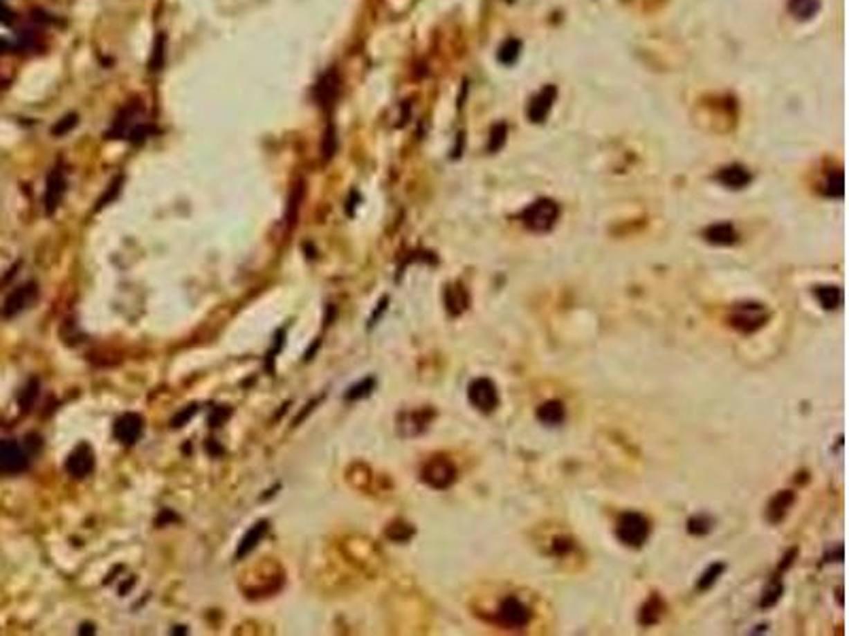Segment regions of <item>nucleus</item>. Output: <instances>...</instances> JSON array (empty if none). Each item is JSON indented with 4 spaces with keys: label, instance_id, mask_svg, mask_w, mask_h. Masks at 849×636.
Segmentation results:
<instances>
[{
    "label": "nucleus",
    "instance_id": "nucleus-1",
    "mask_svg": "<svg viewBox=\"0 0 849 636\" xmlns=\"http://www.w3.org/2000/svg\"><path fill=\"white\" fill-rule=\"evenodd\" d=\"M149 134V121L140 104H125L113 121V136L109 138H128L132 142L145 140Z\"/></svg>",
    "mask_w": 849,
    "mask_h": 636
},
{
    "label": "nucleus",
    "instance_id": "nucleus-2",
    "mask_svg": "<svg viewBox=\"0 0 849 636\" xmlns=\"http://www.w3.org/2000/svg\"><path fill=\"white\" fill-rule=\"evenodd\" d=\"M558 218V204L554 200H538L533 202L524 212H522V223L524 227L536 232V234H544L550 232L554 227V223Z\"/></svg>",
    "mask_w": 849,
    "mask_h": 636
},
{
    "label": "nucleus",
    "instance_id": "nucleus-3",
    "mask_svg": "<svg viewBox=\"0 0 849 636\" xmlns=\"http://www.w3.org/2000/svg\"><path fill=\"white\" fill-rule=\"evenodd\" d=\"M648 534H650V522L646 520V516L635 514V512L622 514L616 524V536L624 545L641 548L646 543Z\"/></svg>",
    "mask_w": 849,
    "mask_h": 636
},
{
    "label": "nucleus",
    "instance_id": "nucleus-4",
    "mask_svg": "<svg viewBox=\"0 0 849 636\" xmlns=\"http://www.w3.org/2000/svg\"><path fill=\"white\" fill-rule=\"evenodd\" d=\"M769 312L760 303H739L731 314V325L741 333H754L767 325Z\"/></svg>",
    "mask_w": 849,
    "mask_h": 636
},
{
    "label": "nucleus",
    "instance_id": "nucleus-5",
    "mask_svg": "<svg viewBox=\"0 0 849 636\" xmlns=\"http://www.w3.org/2000/svg\"><path fill=\"white\" fill-rule=\"evenodd\" d=\"M457 480V469L448 458L435 456L431 458L425 469H423V482L429 484L435 490H446L455 484Z\"/></svg>",
    "mask_w": 849,
    "mask_h": 636
},
{
    "label": "nucleus",
    "instance_id": "nucleus-6",
    "mask_svg": "<svg viewBox=\"0 0 849 636\" xmlns=\"http://www.w3.org/2000/svg\"><path fill=\"white\" fill-rule=\"evenodd\" d=\"M467 399L482 413L495 411L497 405H499V393H497L495 382L489 380V377H476L467 389Z\"/></svg>",
    "mask_w": 849,
    "mask_h": 636
},
{
    "label": "nucleus",
    "instance_id": "nucleus-7",
    "mask_svg": "<svg viewBox=\"0 0 849 636\" xmlns=\"http://www.w3.org/2000/svg\"><path fill=\"white\" fill-rule=\"evenodd\" d=\"M30 465V456L17 441L0 439V477L24 473Z\"/></svg>",
    "mask_w": 849,
    "mask_h": 636
},
{
    "label": "nucleus",
    "instance_id": "nucleus-8",
    "mask_svg": "<svg viewBox=\"0 0 849 636\" xmlns=\"http://www.w3.org/2000/svg\"><path fill=\"white\" fill-rule=\"evenodd\" d=\"M497 619L499 624L508 626V628H524L531 621V609L527 604H522L516 596H508L499 604Z\"/></svg>",
    "mask_w": 849,
    "mask_h": 636
},
{
    "label": "nucleus",
    "instance_id": "nucleus-9",
    "mask_svg": "<svg viewBox=\"0 0 849 636\" xmlns=\"http://www.w3.org/2000/svg\"><path fill=\"white\" fill-rule=\"evenodd\" d=\"M37 297H39V289H37L35 282L24 284V286H17V289L5 299L0 314H3L5 318H13V316H17L19 312H24V310H28L30 306H33V303L37 301Z\"/></svg>",
    "mask_w": 849,
    "mask_h": 636
},
{
    "label": "nucleus",
    "instance_id": "nucleus-10",
    "mask_svg": "<svg viewBox=\"0 0 849 636\" xmlns=\"http://www.w3.org/2000/svg\"><path fill=\"white\" fill-rule=\"evenodd\" d=\"M113 431H115L117 441H121L123 445H132L143 435V418L138 413H123L121 418H117Z\"/></svg>",
    "mask_w": 849,
    "mask_h": 636
},
{
    "label": "nucleus",
    "instance_id": "nucleus-11",
    "mask_svg": "<svg viewBox=\"0 0 849 636\" xmlns=\"http://www.w3.org/2000/svg\"><path fill=\"white\" fill-rule=\"evenodd\" d=\"M64 189H66L64 172H62V168H53V170L49 172V176H47L45 198H43V202H45V212H47V214H53V212H55V208H57L60 202H62V196H64Z\"/></svg>",
    "mask_w": 849,
    "mask_h": 636
},
{
    "label": "nucleus",
    "instance_id": "nucleus-12",
    "mask_svg": "<svg viewBox=\"0 0 849 636\" xmlns=\"http://www.w3.org/2000/svg\"><path fill=\"white\" fill-rule=\"evenodd\" d=\"M66 471L73 477H85L93 471V452L87 443H81L79 448L73 450V454L66 460Z\"/></svg>",
    "mask_w": 849,
    "mask_h": 636
},
{
    "label": "nucleus",
    "instance_id": "nucleus-13",
    "mask_svg": "<svg viewBox=\"0 0 849 636\" xmlns=\"http://www.w3.org/2000/svg\"><path fill=\"white\" fill-rule=\"evenodd\" d=\"M554 100H556V87H554V85H546V87L536 95V98L531 100V104H529V119H531L533 123H542V121L548 117V113H550Z\"/></svg>",
    "mask_w": 849,
    "mask_h": 636
},
{
    "label": "nucleus",
    "instance_id": "nucleus-14",
    "mask_svg": "<svg viewBox=\"0 0 849 636\" xmlns=\"http://www.w3.org/2000/svg\"><path fill=\"white\" fill-rule=\"evenodd\" d=\"M792 503H794V492H790V490L777 492V494L769 501V505H767V518H769V522H771V524H779V522L785 518V514H788V509L792 507Z\"/></svg>",
    "mask_w": 849,
    "mask_h": 636
},
{
    "label": "nucleus",
    "instance_id": "nucleus-15",
    "mask_svg": "<svg viewBox=\"0 0 849 636\" xmlns=\"http://www.w3.org/2000/svg\"><path fill=\"white\" fill-rule=\"evenodd\" d=\"M703 238L715 246H731L737 242V232L731 223H715V225H709L703 232Z\"/></svg>",
    "mask_w": 849,
    "mask_h": 636
},
{
    "label": "nucleus",
    "instance_id": "nucleus-16",
    "mask_svg": "<svg viewBox=\"0 0 849 636\" xmlns=\"http://www.w3.org/2000/svg\"><path fill=\"white\" fill-rule=\"evenodd\" d=\"M718 180L724 187H729V189H743V187H747L751 183V174L747 172V168L735 164V166H729V168L722 170L718 174Z\"/></svg>",
    "mask_w": 849,
    "mask_h": 636
},
{
    "label": "nucleus",
    "instance_id": "nucleus-17",
    "mask_svg": "<svg viewBox=\"0 0 849 636\" xmlns=\"http://www.w3.org/2000/svg\"><path fill=\"white\" fill-rule=\"evenodd\" d=\"M536 416L546 427H558L565 422V405L560 401H546L538 407Z\"/></svg>",
    "mask_w": 849,
    "mask_h": 636
},
{
    "label": "nucleus",
    "instance_id": "nucleus-18",
    "mask_svg": "<svg viewBox=\"0 0 849 636\" xmlns=\"http://www.w3.org/2000/svg\"><path fill=\"white\" fill-rule=\"evenodd\" d=\"M268 522L266 520H259L253 528H250L244 536H242V541H240V545H238V552H236V558L240 560V558H244L250 550H255V545L259 543V541L264 539V534L268 532Z\"/></svg>",
    "mask_w": 849,
    "mask_h": 636
},
{
    "label": "nucleus",
    "instance_id": "nucleus-19",
    "mask_svg": "<svg viewBox=\"0 0 849 636\" xmlns=\"http://www.w3.org/2000/svg\"><path fill=\"white\" fill-rule=\"evenodd\" d=\"M336 93H338V75L331 71V73H327V75L321 79V83L317 85L319 104H321V106L331 104V102L336 100Z\"/></svg>",
    "mask_w": 849,
    "mask_h": 636
},
{
    "label": "nucleus",
    "instance_id": "nucleus-20",
    "mask_svg": "<svg viewBox=\"0 0 849 636\" xmlns=\"http://www.w3.org/2000/svg\"><path fill=\"white\" fill-rule=\"evenodd\" d=\"M815 297H817V301H820V306L824 310H834L843 301V293H841L839 286H817Z\"/></svg>",
    "mask_w": 849,
    "mask_h": 636
},
{
    "label": "nucleus",
    "instance_id": "nucleus-21",
    "mask_svg": "<svg viewBox=\"0 0 849 636\" xmlns=\"http://www.w3.org/2000/svg\"><path fill=\"white\" fill-rule=\"evenodd\" d=\"M663 613H665V604H663V600H660L658 596H652L646 604H643V609H641V617H639V621L643 624V626H654L660 617H663Z\"/></svg>",
    "mask_w": 849,
    "mask_h": 636
},
{
    "label": "nucleus",
    "instance_id": "nucleus-22",
    "mask_svg": "<svg viewBox=\"0 0 849 636\" xmlns=\"http://www.w3.org/2000/svg\"><path fill=\"white\" fill-rule=\"evenodd\" d=\"M467 303H469V297H467V293H465V289L461 284L446 289V306H448V312L453 316L461 314L467 308Z\"/></svg>",
    "mask_w": 849,
    "mask_h": 636
},
{
    "label": "nucleus",
    "instance_id": "nucleus-23",
    "mask_svg": "<svg viewBox=\"0 0 849 636\" xmlns=\"http://www.w3.org/2000/svg\"><path fill=\"white\" fill-rule=\"evenodd\" d=\"M788 11L798 19H809L820 11V0H790Z\"/></svg>",
    "mask_w": 849,
    "mask_h": 636
},
{
    "label": "nucleus",
    "instance_id": "nucleus-24",
    "mask_svg": "<svg viewBox=\"0 0 849 636\" xmlns=\"http://www.w3.org/2000/svg\"><path fill=\"white\" fill-rule=\"evenodd\" d=\"M520 49H522V45H520V41H516V39H508L506 43H503L501 47H499V62L501 64H506V66H510V64H514L516 59H518V55H520Z\"/></svg>",
    "mask_w": 849,
    "mask_h": 636
},
{
    "label": "nucleus",
    "instance_id": "nucleus-25",
    "mask_svg": "<svg viewBox=\"0 0 849 636\" xmlns=\"http://www.w3.org/2000/svg\"><path fill=\"white\" fill-rule=\"evenodd\" d=\"M724 568H727V566H724V564H722V562H715V564H711V566H709V568H707L705 572H703V575H701V579H699L697 588H699L701 592L709 590V588H711V586H713V583H715V581L720 579V575H722V572H724Z\"/></svg>",
    "mask_w": 849,
    "mask_h": 636
},
{
    "label": "nucleus",
    "instance_id": "nucleus-26",
    "mask_svg": "<svg viewBox=\"0 0 849 636\" xmlns=\"http://www.w3.org/2000/svg\"><path fill=\"white\" fill-rule=\"evenodd\" d=\"M374 386H376V380H374V377H365V380L359 382V384H355L353 389H349V393L344 395V399H347V401L363 399V397H367V395L374 391Z\"/></svg>",
    "mask_w": 849,
    "mask_h": 636
},
{
    "label": "nucleus",
    "instance_id": "nucleus-27",
    "mask_svg": "<svg viewBox=\"0 0 849 636\" xmlns=\"http://www.w3.org/2000/svg\"><path fill=\"white\" fill-rule=\"evenodd\" d=\"M508 138V125L506 123H497L493 130H491V138H489V151L497 153L503 144H506Z\"/></svg>",
    "mask_w": 849,
    "mask_h": 636
},
{
    "label": "nucleus",
    "instance_id": "nucleus-28",
    "mask_svg": "<svg viewBox=\"0 0 849 636\" xmlns=\"http://www.w3.org/2000/svg\"><path fill=\"white\" fill-rule=\"evenodd\" d=\"M713 528V520L709 516H697L688 520V532L690 534H707Z\"/></svg>",
    "mask_w": 849,
    "mask_h": 636
},
{
    "label": "nucleus",
    "instance_id": "nucleus-29",
    "mask_svg": "<svg viewBox=\"0 0 849 636\" xmlns=\"http://www.w3.org/2000/svg\"><path fill=\"white\" fill-rule=\"evenodd\" d=\"M781 592H783V586H781L779 581H773V583L769 586V590L765 592L763 600H760V607H765V609L773 607V604L781 598Z\"/></svg>",
    "mask_w": 849,
    "mask_h": 636
},
{
    "label": "nucleus",
    "instance_id": "nucleus-30",
    "mask_svg": "<svg viewBox=\"0 0 849 636\" xmlns=\"http://www.w3.org/2000/svg\"><path fill=\"white\" fill-rule=\"evenodd\" d=\"M77 119H79L77 115H69V117H64L62 121H57V123L53 125V130H51L53 136H64V134H69L73 127L77 125Z\"/></svg>",
    "mask_w": 849,
    "mask_h": 636
},
{
    "label": "nucleus",
    "instance_id": "nucleus-31",
    "mask_svg": "<svg viewBox=\"0 0 849 636\" xmlns=\"http://www.w3.org/2000/svg\"><path fill=\"white\" fill-rule=\"evenodd\" d=\"M826 196L843 198V172H837V174H834V180H832V176L828 178V183H826Z\"/></svg>",
    "mask_w": 849,
    "mask_h": 636
},
{
    "label": "nucleus",
    "instance_id": "nucleus-32",
    "mask_svg": "<svg viewBox=\"0 0 849 636\" xmlns=\"http://www.w3.org/2000/svg\"><path fill=\"white\" fill-rule=\"evenodd\" d=\"M162 37L157 39V43H155V53H153V59H151V68L153 71H162V66H164V53H162Z\"/></svg>",
    "mask_w": 849,
    "mask_h": 636
},
{
    "label": "nucleus",
    "instance_id": "nucleus-33",
    "mask_svg": "<svg viewBox=\"0 0 849 636\" xmlns=\"http://www.w3.org/2000/svg\"><path fill=\"white\" fill-rule=\"evenodd\" d=\"M334 151H336V132L331 130H327V134H325V147H323V153H325V159H329L331 155H334Z\"/></svg>",
    "mask_w": 849,
    "mask_h": 636
},
{
    "label": "nucleus",
    "instance_id": "nucleus-34",
    "mask_svg": "<svg viewBox=\"0 0 849 636\" xmlns=\"http://www.w3.org/2000/svg\"><path fill=\"white\" fill-rule=\"evenodd\" d=\"M196 411H198V407H196V405H192V407H190V409H187L185 413H181V416H179V418H174V420H172V424H174V427H183V424H185L187 420H190V418L194 416V413H196Z\"/></svg>",
    "mask_w": 849,
    "mask_h": 636
},
{
    "label": "nucleus",
    "instance_id": "nucleus-35",
    "mask_svg": "<svg viewBox=\"0 0 849 636\" xmlns=\"http://www.w3.org/2000/svg\"><path fill=\"white\" fill-rule=\"evenodd\" d=\"M11 9L3 3V0H0V24H9L11 21Z\"/></svg>",
    "mask_w": 849,
    "mask_h": 636
},
{
    "label": "nucleus",
    "instance_id": "nucleus-36",
    "mask_svg": "<svg viewBox=\"0 0 849 636\" xmlns=\"http://www.w3.org/2000/svg\"><path fill=\"white\" fill-rule=\"evenodd\" d=\"M9 49H11V45H9L7 41H3V39H0V55H3V53H7Z\"/></svg>",
    "mask_w": 849,
    "mask_h": 636
}]
</instances>
